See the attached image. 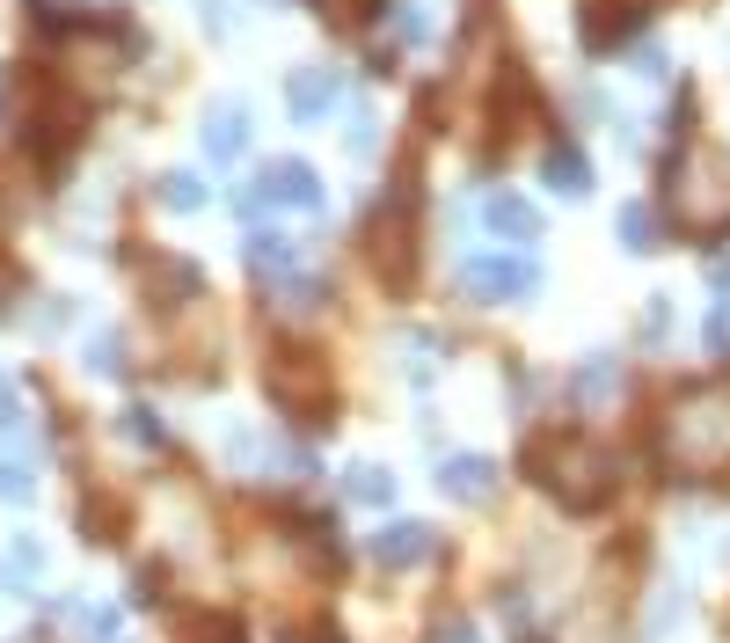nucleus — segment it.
<instances>
[{"label": "nucleus", "instance_id": "1", "mask_svg": "<svg viewBox=\"0 0 730 643\" xmlns=\"http://www.w3.org/2000/svg\"><path fill=\"white\" fill-rule=\"evenodd\" d=\"M526 475H534L540 490H556L570 512H584V505L607 497V461H599L577 432H548V439H534L526 446Z\"/></svg>", "mask_w": 730, "mask_h": 643}, {"label": "nucleus", "instance_id": "2", "mask_svg": "<svg viewBox=\"0 0 730 643\" xmlns=\"http://www.w3.org/2000/svg\"><path fill=\"white\" fill-rule=\"evenodd\" d=\"M540 286L534 264H511V256H467L461 264V293L483 300V307H497V300H526Z\"/></svg>", "mask_w": 730, "mask_h": 643}, {"label": "nucleus", "instance_id": "3", "mask_svg": "<svg viewBox=\"0 0 730 643\" xmlns=\"http://www.w3.org/2000/svg\"><path fill=\"white\" fill-rule=\"evenodd\" d=\"M242 205H300V213H315V205H321V183H315V169H300V161H278V169H270Z\"/></svg>", "mask_w": 730, "mask_h": 643}, {"label": "nucleus", "instance_id": "4", "mask_svg": "<svg viewBox=\"0 0 730 643\" xmlns=\"http://www.w3.org/2000/svg\"><path fill=\"white\" fill-rule=\"evenodd\" d=\"M438 548V534L424 520H394V526H380V534H373V556H380V563H424V556H431Z\"/></svg>", "mask_w": 730, "mask_h": 643}, {"label": "nucleus", "instance_id": "5", "mask_svg": "<svg viewBox=\"0 0 730 643\" xmlns=\"http://www.w3.org/2000/svg\"><path fill=\"white\" fill-rule=\"evenodd\" d=\"M489 483H497V475H489L483 453H453V461L438 469V490H446V497H467V505H475V497H489Z\"/></svg>", "mask_w": 730, "mask_h": 643}, {"label": "nucleus", "instance_id": "6", "mask_svg": "<svg viewBox=\"0 0 730 643\" xmlns=\"http://www.w3.org/2000/svg\"><path fill=\"white\" fill-rule=\"evenodd\" d=\"M483 220L497 227V234H511V242H534V234H540V213L526 198H511V191H497V198L483 205Z\"/></svg>", "mask_w": 730, "mask_h": 643}, {"label": "nucleus", "instance_id": "7", "mask_svg": "<svg viewBox=\"0 0 730 643\" xmlns=\"http://www.w3.org/2000/svg\"><path fill=\"white\" fill-rule=\"evenodd\" d=\"M329 96H337V74H292V88H285V102H292V118H321L329 110Z\"/></svg>", "mask_w": 730, "mask_h": 643}, {"label": "nucleus", "instance_id": "8", "mask_svg": "<svg viewBox=\"0 0 730 643\" xmlns=\"http://www.w3.org/2000/svg\"><path fill=\"white\" fill-rule=\"evenodd\" d=\"M343 497H351V505H388V497H394V475L373 469V461H358V469H343Z\"/></svg>", "mask_w": 730, "mask_h": 643}, {"label": "nucleus", "instance_id": "9", "mask_svg": "<svg viewBox=\"0 0 730 643\" xmlns=\"http://www.w3.org/2000/svg\"><path fill=\"white\" fill-rule=\"evenodd\" d=\"M548 183H556V191H592V161H584L577 147H556L548 154Z\"/></svg>", "mask_w": 730, "mask_h": 643}, {"label": "nucleus", "instance_id": "10", "mask_svg": "<svg viewBox=\"0 0 730 643\" xmlns=\"http://www.w3.org/2000/svg\"><path fill=\"white\" fill-rule=\"evenodd\" d=\"M29 578H37V542H15L8 563H0V585H8V593H29Z\"/></svg>", "mask_w": 730, "mask_h": 643}, {"label": "nucleus", "instance_id": "11", "mask_svg": "<svg viewBox=\"0 0 730 643\" xmlns=\"http://www.w3.org/2000/svg\"><path fill=\"white\" fill-rule=\"evenodd\" d=\"M205 139H212V154H219V161H227V154H242V147H248V124H242V110H219Z\"/></svg>", "mask_w": 730, "mask_h": 643}, {"label": "nucleus", "instance_id": "12", "mask_svg": "<svg viewBox=\"0 0 730 643\" xmlns=\"http://www.w3.org/2000/svg\"><path fill=\"white\" fill-rule=\"evenodd\" d=\"M621 242H629V248H650V242H657V213L629 205V213H621Z\"/></svg>", "mask_w": 730, "mask_h": 643}, {"label": "nucleus", "instance_id": "13", "mask_svg": "<svg viewBox=\"0 0 730 643\" xmlns=\"http://www.w3.org/2000/svg\"><path fill=\"white\" fill-rule=\"evenodd\" d=\"M613 388V366L607 359H592V366H577V402H599Z\"/></svg>", "mask_w": 730, "mask_h": 643}, {"label": "nucleus", "instance_id": "14", "mask_svg": "<svg viewBox=\"0 0 730 643\" xmlns=\"http://www.w3.org/2000/svg\"><path fill=\"white\" fill-rule=\"evenodd\" d=\"M0 497H8V505H23L29 497V469L23 461H0Z\"/></svg>", "mask_w": 730, "mask_h": 643}, {"label": "nucleus", "instance_id": "15", "mask_svg": "<svg viewBox=\"0 0 730 643\" xmlns=\"http://www.w3.org/2000/svg\"><path fill=\"white\" fill-rule=\"evenodd\" d=\"M197 643H242V629H234L227 615H205L197 621Z\"/></svg>", "mask_w": 730, "mask_h": 643}, {"label": "nucleus", "instance_id": "16", "mask_svg": "<svg viewBox=\"0 0 730 643\" xmlns=\"http://www.w3.org/2000/svg\"><path fill=\"white\" fill-rule=\"evenodd\" d=\"M161 198H169V205H183V213H191V205H197V183H191V175H169V183H161Z\"/></svg>", "mask_w": 730, "mask_h": 643}, {"label": "nucleus", "instance_id": "17", "mask_svg": "<svg viewBox=\"0 0 730 643\" xmlns=\"http://www.w3.org/2000/svg\"><path fill=\"white\" fill-rule=\"evenodd\" d=\"M15 417H23V410H15V388L0 380V424H15Z\"/></svg>", "mask_w": 730, "mask_h": 643}, {"label": "nucleus", "instance_id": "18", "mask_svg": "<svg viewBox=\"0 0 730 643\" xmlns=\"http://www.w3.org/2000/svg\"><path fill=\"white\" fill-rule=\"evenodd\" d=\"M446 643H483V636H475L467 621H453V629H446Z\"/></svg>", "mask_w": 730, "mask_h": 643}]
</instances>
